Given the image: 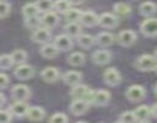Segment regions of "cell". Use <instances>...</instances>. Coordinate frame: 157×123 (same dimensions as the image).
I'll return each instance as SVG.
<instances>
[{"label": "cell", "mask_w": 157, "mask_h": 123, "mask_svg": "<svg viewBox=\"0 0 157 123\" xmlns=\"http://www.w3.org/2000/svg\"><path fill=\"white\" fill-rule=\"evenodd\" d=\"M109 100H110V93L105 90H98V91L91 90V92L86 97V101L94 106H105L109 102Z\"/></svg>", "instance_id": "cell-1"}, {"label": "cell", "mask_w": 157, "mask_h": 123, "mask_svg": "<svg viewBox=\"0 0 157 123\" xmlns=\"http://www.w3.org/2000/svg\"><path fill=\"white\" fill-rule=\"evenodd\" d=\"M156 64H157V60L151 54L140 55L136 59V62H135V66L140 71H151V70H155Z\"/></svg>", "instance_id": "cell-2"}, {"label": "cell", "mask_w": 157, "mask_h": 123, "mask_svg": "<svg viewBox=\"0 0 157 123\" xmlns=\"http://www.w3.org/2000/svg\"><path fill=\"white\" fill-rule=\"evenodd\" d=\"M140 31L146 37H155L157 36V18L148 17L144 20L140 25Z\"/></svg>", "instance_id": "cell-3"}, {"label": "cell", "mask_w": 157, "mask_h": 123, "mask_svg": "<svg viewBox=\"0 0 157 123\" xmlns=\"http://www.w3.org/2000/svg\"><path fill=\"white\" fill-rule=\"evenodd\" d=\"M145 95V89L141 85H131L125 92V96L130 102H140L144 100Z\"/></svg>", "instance_id": "cell-4"}, {"label": "cell", "mask_w": 157, "mask_h": 123, "mask_svg": "<svg viewBox=\"0 0 157 123\" xmlns=\"http://www.w3.org/2000/svg\"><path fill=\"white\" fill-rule=\"evenodd\" d=\"M50 38H52V33H50L49 28H47V27H38L32 33V39L36 43L45 44L49 42Z\"/></svg>", "instance_id": "cell-5"}, {"label": "cell", "mask_w": 157, "mask_h": 123, "mask_svg": "<svg viewBox=\"0 0 157 123\" xmlns=\"http://www.w3.org/2000/svg\"><path fill=\"white\" fill-rule=\"evenodd\" d=\"M119 23V20L115 15L110 12H104L101 16H98V25L104 28H114Z\"/></svg>", "instance_id": "cell-6"}, {"label": "cell", "mask_w": 157, "mask_h": 123, "mask_svg": "<svg viewBox=\"0 0 157 123\" xmlns=\"http://www.w3.org/2000/svg\"><path fill=\"white\" fill-rule=\"evenodd\" d=\"M136 41V33L131 30H124L118 34V42L123 47H130Z\"/></svg>", "instance_id": "cell-7"}, {"label": "cell", "mask_w": 157, "mask_h": 123, "mask_svg": "<svg viewBox=\"0 0 157 123\" xmlns=\"http://www.w3.org/2000/svg\"><path fill=\"white\" fill-rule=\"evenodd\" d=\"M72 39L70 36L67 34H59L55 37L54 39V46L61 50V52H66V50H70L72 48Z\"/></svg>", "instance_id": "cell-8"}, {"label": "cell", "mask_w": 157, "mask_h": 123, "mask_svg": "<svg viewBox=\"0 0 157 123\" xmlns=\"http://www.w3.org/2000/svg\"><path fill=\"white\" fill-rule=\"evenodd\" d=\"M103 79H104V81H105L107 85H109V86H117L120 82L121 76H120V73L115 68H109V69H107L104 71Z\"/></svg>", "instance_id": "cell-9"}, {"label": "cell", "mask_w": 157, "mask_h": 123, "mask_svg": "<svg viewBox=\"0 0 157 123\" xmlns=\"http://www.w3.org/2000/svg\"><path fill=\"white\" fill-rule=\"evenodd\" d=\"M13 74L20 80H27L34 75V69L27 64H18V66L15 69Z\"/></svg>", "instance_id": "cell-10"}, {"label": "cell", "mask_w": 157, "mask_h": 123, "mask_svg": "<svg viewBox=\"0 0 157 123\" xmlns=\"http://www.w3.org/2000/svg\"><path fill=\"white\" fill-rule=\"evenodd\" d=\"M11 95L16 101H26L31 96V91L26 85H15L11 90Z\"/></svg>", "instance_id": "cell-11"}, {"label": "cell", "mask_w": 157, "mask_h": 123, "mask_svg": "<svg viewBox=\"0 0 157 123\" xmlns=\"http://www.w3.org/2000/svg\"><path fill=\"white\" fill-rule=\"evenodd\" d=\"M88 105H90V103H88L86 100H83V98L74 100V101L71 102V105H70V111H71V113L75 114V116H81V114H83V113L87 111Z\"/></svg>", "instance_id": "cell-12"}, {"label": "cell", "mask_w": 157, "mask_h": 123, "mask_svg": "<svg viewBox=\"0 0 157 123\" xmlns=\"http://www.w3.org/2000/svg\"><path fill=\"white\" fill-rule=\"evenodd\" d=\"M110 59H112V54H110V52H108L105 49L96 50L92 54V60L97 65H105V64H108L110 62Z\"/></svg>", "instance_id": "cell-13"}, {"label": "cell", "mask_w": 157, "mask_h": 123, "mask_svg": "<svg viewBox=\"0 0 157 123\" xmlns=\"http://www.w3.org/2000/svg\"><path fill=\"white\" fill-rule=\"evenodd\" d=\"M91 92L90 87L86 86V85H82V84H78V85H75L72 86L71 89V97L74 100H78V98H83L86 100V97L88 96V93Z\"/></svg>", "instance_id": "cell-14"}, {"label": "cell", "mask_w": 157, "mask_h": 123, "mask_svg": "<svg viewBox=\"0 0 157 123\" xmlns=\"http://www.w3.org/2000/svg\"><path fill=\"white\" fill-rule=\"evenodd\" d=\"M81 79H82V74H81L80 71H76V70L67 71V73H65L64 76H63L64 82H65L66 85L71 86V87L75 86V85H78L80 81H81Z\"/></svg>", "instance_id": "cell-15"}, {"label": "cell", "mask_w": 157, "mask_h": 123, "mask_svg": "<svg viewBox=\"0 0 157 123\" xmlns=\"http://www.w3.org/2000/svg\"><path fill=\"white\" fill-rule=\"evenodd\" d=\"M40 76L45 82H55L59 79V71L54 66H47L42 70Z\"/></svg>", "instance_id": "cell-16"}, {"label": "cell", "mask_w": 157, "mask_h": 123, "mask_svg": "<svg viewBox=\"0 0 157 123\" xmlns=\"http://www.w3.org/2000/svg\"><path fill=\"white\" fill-rule=\"evenodd\" d=\"M28 106L25 103V101H16L15 103H12L10 106V112L12 116H16V117H23L27 114V111H28Z\"/></svg>", "instance_id": "cell-17"}, {"label": "cell", "mask_w": 157, "mask_h": 123, "mask_svg": "<svg viewBox=\"0 0 157 123\" xmlns=\"http://www.w3.org/2000/svg\"><path fill=\"white\" fill-rule=\"evenodd\" d=\"M80 22L86 27H93L98 25V16L92 11H85L80 17Z\"/></svg>", "instance_id": "cell-18"}, {"label": "cell", "mask_w": 157, "mask_h": 123, "mask_svg": "<svg viewBox=\"0 0 157 123\" xmlns=\"http://www.w3.org/2000/svg\"><path fill=\"white\" fill-rule=\"evenodd\" d=\"M40 21H42V23H43L44 27H47V28L50 30V28H54L58 25L59 17L55 14V11H49V12H45L43 15V17L40 18Z\"/></svg>", "instance_id": "cell-19"}, {"label": "cell", "mask_w": 157, "mask_h": 123, "mask_svg": "<svg viewBox=\"0 0 157 123\" xmlns=\"http://www.w3.org/2000/svg\"><path fill=\"white\" fill-rule=\"evenodd\" d=\"M26 116H27V118L29 121L39 122V121H42L45 117V111L42 107H39V106H33V107H29L28 108Z\"/></svg>", "instance_id": "cell-20"}, {"label": "cell", "mask_w": 157, "mask_h": 123, "mask_svg": "<svg viewBox=\"0 0 157 123\" xmlns=\"http://www.w3.org/2000/svg\"><path fill=\"white\" fill-rule=\"evenodd\" d=\"M113 42H114V36L112 33H109V32H101L96 37V43L99 47H103V48L112 46Z\"/></svg>", "instance_id": "cell-21"}, {"label": "cell", "mask_w": 157, "mask_h": 123, "mask_svg": "<svg viewBox=\"0 0 157 123\" xmlns=\"http://www.w3.org/2000/svg\"><path fill=\"white\" fill-rule=\"evenodd\" d=\"M139 10H140V14L142 16L150 17L157 11V5L155 2H151V1H145L139 6Z\"/></svg>", "instance_id": "cell-22"}, {"label": "cell", "mask_w": 157, "mask_h": 123, "mask_svg": "<svg viewBox=\"0 0 157 123\" xmlns=\"http://www.w3.org/2000/svg\"><path fill=\"white\" fill-rule=\"evenodd\" d=\"M59 53V49L54 46V44H49V43H45L43 44V47L40 48V55L44 57V58H48V59H52V58H55Z\"/></svg>", "instance_id": "cell-23"}, {"label": "cell", "mask_w": 157, "mask_h": 123, "mask_svg": "<svg viewBox=\"0 0 157 123\" xmlns=\"http://www.w3.org/2000/svg\"><path fill=\"white\" fill-rule=\"evenodd\" d=\"M39 9L37 6V4H33V2H29V4H26L23 7H22V15L25 18H29V17H34V16H38L39 14Z\"/></svg>", "instance_id": "cell-24"}, {"label": "cell", "mask_w": 157, "mask_h": 123, "mask_svg": "<svg viewBox=\"0 0 157 123\" xmlns=\"http://www.w3.org/2000/svg\"><path fill=\"white\" fill-rule=\"evenodd\" d=\"M113 10H114V12H115L118 16H120V17H126V16H129L130 12H131V7H130L126 2H115V4L113 5Z\"/></svg>", "instance_id": "cell-25"}, {"label": "cell", "mask_w": 157, "mask_h": 123, "mask_svg": "<svg viewBox=\"0 0 157 123\" xmlns=\"http://www.w3.org/2000/svg\"><path fill=\"white\" fill-rule=\"evenodd\" d=\"M77 43L82 48H91L96 43V38L93 36H91V34L82 33V34H80L77 37Z\"/></svg>", "instance_id": "cell-26"}, {"label": "cell", "mask_w": 157, "mask_h": 123, "mask_svg": "<svg viewBox=\"0 0 157 123\" xmlns=\"http://www.w3.org/2000/svg\"><path fill=\"white\" fill-rule=\"evenodd\" d=\"M65 33L70 37H78L81 34V25L78 22H69L65 27Z\"/></svg>", "instance_id": "cell-27"}, {"label": "cell", "mask_w": 157, "mask_h": 123, "mask_svg": "<svg viewBox=\"0 0 157 123\" xmlns=\"http://www.w3.org/2000/svg\"><path fill=\"white\" fill-rule=\"evenodd\" d=\"M137 121H146L152 113H151V107L146 106V105H142V106H139L135 111H134Z\"/></svg>", "instance_id": "cell-28"}, {"label": "cell", "mask_w": 157, "mask_h": 123, "mask_svg": "<svg viewBox=\"0 0 157 123\" xmlns=\"http://www.w3.org/2000/svg\"><path fill=\"white\" fill-rule=\"evenodd\" d=\"M67 62L72 66H80V65H82L85 63V55L81 52H74V53H71L69 55Z\"/></svg>", "instance_id": "cell-29"}, {"label": "cell", "mask_w": 157, "mask_h": 123, "mask_svg": "<svg viewBox=\"0 0 157 123\" xmlns=\"http://www.w3.org/2000/svg\"><path fill=\"white\" fill-rule=\"evenodd\" d=\"M81 15H82V11H80L78 9H72V7L64 14L65 20L67 22H77V21H80Z\"/></svg>", "instance_id": "cell-30"}, {"label": "cell", "mask_w": 157, "mask_h": 123, "mask_svg": "<svg viewBox=\"0 0 157 123\" xmlns=\"http://www.w3.org/2000/svg\"><path fill=\"white\" fill-rule=\"evenodd\" d=\"M71 2L69 0H56L54 2V10L60 14H65L67 10L71 9Z\"/></svg>", "instance_id": "cell-31"}, {"label": "cell", "mask_w": 157, "mask_h": 123, "mask_svg": "<svg viewBox=\"0 0 157 123\" xmlns=\"http://www.w3.org/2000/svg\"><path fill=\"white\" fill-rule=\"evenodd\" d=\"M37 6L39 9V11L42 12H49L52 10H54V2L52 0H38L37 2Z\"/></svg>", "instance_id": "cell-32"}, {"label": "cell", "mask_w": 157, "mask_h": 123, "mask_svg": "<svg viewBox=\"0 0 157 123\" xmlns=\"http://www.w3.org/2000/svg\"><path fill=\"white\" fill-rule=\"evenodd\" d=\"M11 57H12V59L16 64H23L27 59V53L22 49H16V50L12 52Z\"/></svg>", "instance_id": "cell-33"}, {"label": "cell", "mask_w": 157, "mask_h": 123, "mask_svg": "<svg viewBox=\"0 0 157 123\" xmlns=\"http://www.w3.org/2000/svg\"><path fill=\"white\" fill-rule=\"evenodd\" d=\"M15 64L12 57L10 54H2L0 55V69H9Z\"/></svg>", "instance_id": "cell-34"}, {"label": "cell", "mask_w": 157, "mask_h": 123, "mask_svg": "<svg viewBox=\"0 0 157 123\" xmlns=\"http://www.w3.org/2000/svg\"><path fill=\"white\" fill-rule=\"evenodd\" d=\"M120 122H123V123H136L137 122V118H136V116H135L134 112L126 111V112H124V113L120 114Z\"/></svg>", "instance_id": "cell-35"}, {"label": "cell", "mask_w": 157, "mask_h": 123, "mask_svg": "<svg viewBox=\"0 0 157 123\" xmlns=\"http://www.w3.org/2000/svg\"><path fill=\"white\" fill-rule=\"evenodd\" d=\"M69 119H67V116L59 112V113H54L50 118H49V122L48 123H67Z\"/></svg>", "instance_id": "cell-36"}, {"label": "cell", "mask_w": 157, "mask_h": 123, "mask_svg": "<svg viewBox=\"0 0 157 123\" xmlns=\"http://www.w3.org/2000/svg\"><path fill=\"white\" fill-rule=\"evenodd\" d=\"M25 23L28 28H32V30H36L39 27V23H42V21L38 18V16H34V17H29V18H25Z\"/></svg>", "instance_id": "cell-37"}, {"label": "cell", "mask_w": 157, "mask_h": 123, "mask_svg": "<svg viewBox=\"0 0 157 123\" xmlns=\"http://www.w3.org/2000/svg\"><path fill=\"white\" fill-rule=\"evenodd\" d=\"M11 11V6L10 4L5 2V1H0V18L1 17H6Z\"/></svg>", "instance_id": "cell-38"}, {"label": "cell", "mask_w": 157, "mask_h": 123, "mask_svg": "<svg viewBox=\"0 0 157 123\" xmlns=\"http://www.w3.org/2000/svg\"><path fill=\"white\" fill-rule=\"evenodd\" d=\"M11 112L6 109H0V123H10L11 121Z\"/></svg>", "instance_id": "cell-39"}, {"label": "cell", "mask_w": 157, "mask_h": 123, "mask_svg": "<svg viewBox=\"0 0 157 123\" xmlns=\"http://www.w3.org/2000/svg\"><path fill=\"white\" fill-rule=\"evenodd\" d=\"M9 85V76L6 74H0V89H4Z\"/></svg>", "instance_id": "cell-40"}, {"label": "cell", "mask_w": 157, "mask_h": 123, "mask_svg": "<svg viewBox=\"0 0 157 123\" xmlns=\"http://www.w3.org/2000/svg\"><path fill=\"white\" fill-rule=\"evenodd\" d=\"M151 113H152V116H155V117L157 118V103H155V105L151 107Z\"/></svg>", "instance_id": "cell-41"}, {"label": "cell", "mask_w": 157, "mask_h": 123, "mask_svg": "<svg viewBox=\"0 0 157 123\" xmlns=\"http://www.w3.org/2000/svg\"><path fill=\"white\" fill-rule=\"evenodd\" d=\"M72 5H80V4H82L85 0H69Z\"/></svg>", "instance_id": "cell-42"}, {"label": "cell", "mask_w": 157, "mask_h": 123, "mask_svg": "<svg viewBox=\"0 0 157 123\" xmlns=\"http://www.w3.org/2000/svg\"><path fill=\"white\" fill-rule=\"evenodd\" d=\"M4 102H5V96H4V95L0 92V106H1Z\"/></svg>", "instance_id": "cell-43"}, {"label": "cell", "mask_w": 157, "mask_h": 123, "mask_svg": "<svg viewBox=\"0 0 157 123\" xmlns=\"http://www.w3.org/2000/svg\"><path fill=\"white\" fill-rule=\"evenodd\" d=\"M153 57L156 58V60H157V49H156V52H155V54H153Z\"/></svg>", "instance_id": "cell-44"}, {"label": "cell", "mask_w": 157, "mask_h": 123, "mask_svg": "<svg viewBox=\"0 0 157 123\" xmlns=\"http://www.w3.org/2000/svg\"><path fill=\"white\" fill-rule=\"evenodd\" d=\"M139 123H148V122H146V121H140Z\"/></svg>", "instance_id": "cell-45"}, {"label": "cell", "mask_w": 157, "mask_h": 123, "mask_svg": "<svg viewBox=\"0 0 157 123\" xmlns=\"http://www.w3.org/2000/svg\"><path fill=\"white\" fill-rule=\"evenodd\" d=\"M155 92H156V95H157V85H156V87H155Z\"/></svg>", "instance_id": "cell-46"}, {"label": "cell", "mask_w": 157, "mask_h": 123, "mask_svg": "<svg viewBox=\"0 0 157 123\" xmlns=\"http://www.w3.org/2000/svg\"><path fill=\"white\" fill-rule=\"evenodd\" d=\"M155 71L157 73V64H156V66H155Z\"/></svg>", "instance_id": "cell-47"}, {"label": "cell", "mask_w": 157, "mask_h": 123, "mask_svg": "<svg viewBox=\"0 0 157 123\" xmlns=\"http://www.w3.org/2000/svg\"><path fill=\"white\" fill-rule=\"evenodd\" d=\"M77 123H87V122H83V121H80V122H77Z\"/></svg>", "instance_id": "cell-48"}, {"label": "cell", "mask_w": 157, "mask_h": 123, "mask_svg": "<svg viewBox=\"0 0 157 123\" xmlns=\"http://www.w3.org/2000/svg\"><path fill=\"white\" fill-rule=\"evenodd\" d=\"M115 123H123V122H120V121H119V122H115Z\"/></svg>", "instance_id": "cell-49"}]
</instances>
